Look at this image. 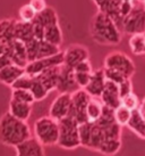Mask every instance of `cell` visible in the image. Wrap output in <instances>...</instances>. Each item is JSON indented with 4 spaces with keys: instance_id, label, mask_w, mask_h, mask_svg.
Masks as SVG:
<instances>
[{
    "instance_id": "1",
    "label": "cell",
    "mask_w": 145,
    "mask_h": 156,
    "mask_svg": "<svg viewBox=\"0 0 145 156\" xmlns=\"http://www.w3.org/2000/svg\"><path fill=\"white\" fill-rule=\"evenodd\" d=\"M90 34L94 42L102 46H117L121 42V30L104 12L98 10L92 17Z\"/></svg>"
},
{
    "instance_id": "2",
    "label": "cell",
    "mask_w": 145,
    "mask_h": 156,
    "mask_svg": "<svg viewBox=\"0 0 145 156\" xmlns=\"http://www.w3.org/2000/svg\"><path fill=\"white\" fill-rule=\"evenodd\" d=\"M32 136L27 121H22L10 113H5L0 117V143L15 147Z\"/></svg>"
},
{
    "instance_id": "3",
    "label": "cell",
    "mask_w": 145,
    "mask_h": 156,
    "mask_svg": "<svg viewBox=\"0 0 145 156\" xmlns=\"http://www.w3.org/2000/svg\"><path fill=\"white\" fill-rule=\"evenodd\" d=\"M59 122V139L57 145L66 151H74L81 147L78 126L79 123L72 116H66Z\"/></svg>"
},
{
    "instance_id": "4",
    "label": "cell",
    "mask_w": 145,
    "mask_h": 156,
    "mask_svg": "<svg viewBox=\"0 0 145 156\" xmlns=\"http://www.w3.org/2000/svg\"><path fill=\"white\" fill-rule=\"evenodd\" d=\"M33 132L35 138L44 147L57 145L59 139V122L50 115L40 117L34 122Z\"/></svg>"
},
{
    "instance_id": "5",
    "label": "cell",
    "mask_w": 145,
    "mask_h": 156,
    "mask_svg": "<svg viewBox=\"0 0 145 156\" xmlns=\"http://www.w3.org/2000/svg\"><path fill=\"white\" fill-rule=\"evenodd\" d=\"M121 32L127 34L144 33L145 32V8L140 0H134L132 12L126 15L120 24Z\"/></svg>"
},
{
    "instance_id": "6",
    "label": "cell",
    "mask_w": 145,
    "mask_h": 156,
    "mask_svg": "<svg viewBox=\"0 0 145 156\" xmlns=\"http://www.w3.org/2000/svg\"><path fill=\"white\" fill-rule=\"evenodd\" d=\"M103 67H110L117 69L121 74H124L125 78L132 79V76L136 72L135 64L127 54L123 51H111L109 52L103 63Z\"/></svg>"
},
{
    "instance_id": "7",
    "label": "cell",
    "mask_w": 145,
    "mask_h": 156,
    "mask_svg": "<svg viewBox=\"0 0 145 156\" xmlns=\"http://www.w3.org/2000/svg\"><path fill=\"white\" fill-rule=\"evenodd\" d=\"M90 99L91 95L84 88H78L77 90L74 91L72 94V105L68 116L74 117L78 123L87 121L86 108Z\"/></svg>"
},
{
    "instance_id": "8",
    "label": "cell",
    "mask_w": 145,
    "mask_h": 156,
    "mask_svg": "<svg viewBox=\"0 0 145 156\" xmlns=\"http://www.w3.org/2000/svg\"><path fill=\"white\" fill-rule=\"evenodd\" d=\"M62 64H64V51H60L52 56L43 57V58L29 62L27 65L25 66V72L30 74L31 76H35L49 67L62 65Z\"/></svg>"
},
{
    "instance_id": "9",
    "label": "cell",
    "mask_w": 145,
    "mask_h": 156,
    "mask_svg": "<svg viewBox=\"0 0 145 156\" xmlns=\"http://www.w3.org/2000/svg\"><path fill=\"white\" fill-rule=\"evenodd\" d=\"M70 105H72V94L59 92V95L52 100L50 105L49 115L57 121H60L69 115Z\"/></svg>"
},
{
    "instance_id": "10",
    "label": "cell",
    "mask_w": 145,
    "mask_h": 156,
    "mask_svg": "<svg viewBox=\"0 0 145 156\" xmlns=\"http://www.w3.org/2000/svg\"><path fill=\"white\" fill-rule=\"evenodd\" d=\"M90 58V51L87 47L79 44H69L64 50V65L74 69L76 65Z\"/></svg>"
},
{
    "instance_id": "11",
    "label": "cell",
    "mask_w": 145,
    "mask_h": 156,
    "mask_svg": "<svg viewBox=\"0 0 145 156\" xmlns=\"http://www.w3.org/2000/svg\"><path fill=\"white\" fill-rule=\"evenodd\" d=\"M79 87H78L76 80H75L74 69L68 67V66L62 64V65L60 66L57 91L58 92H69V94H72Z\"/></svg>"
},
{
    "instance_id": "12",
    "label": "cell",
    "mask_w": 145,
    "mask_h": 156,
    "mask_svg": "<svg viewBox=\"0 0 145 156\" xmlns=\"http://www.w3.org/2000/svg\"><path fill=\"white\" fill-rule=\"evenodd\" d=\"M15 152L17 156H43L46 155L44 146L35 137H29L15 146Z\"/></svg>"
},
{
    "instance_id": "13",
    "label": "cell",
    "mask_w": 145,
    "mask_h": 156,
    "mask_svg": "<svg viewBox=\"0 0 145 156\" xmlns=\"http://www.w3.org/2000/svg\"><path fill=\"white\" fill-rule=\"evenodd\" d=\"M100 99L104 106H108L110 108L115 109L121 104V97L119 94V87L118 84L112 82L110 80L106 81V86L103 89L102 94L100 96Z\"/></svg>"
},
{
    "instance_id": "14",
    "label": "cell",
    "mask_w": 145,
    "mask_h": 156,
    "mask_svg": "<svg viewBox=\"0 0 145 156\" xmlns=\"http://www.w3.org/2000/svg\"><path fill=\"white\" fill-rule=\"evenodd\" d=\"M16 20L6 18L0 21V55L8 50L10 44L15 40L14 26Z\"/></svg>"
},
{
    "instance_id": "15",
    "label": "cell",
    "mask_w": 145,
    "mask_h": 156,
    "mask_svg": "<svg viewBox=\"0 0 145 156\" xmlns=\"http://www.w3.org/2000/svg\"><path fill=\"white\" fill-rule=\"evenodd\" d=\"M106 81H107V79L104 75L103 69H94L92 75H91L90 81L84 89L90 94L91 97L100 98V96H101L103 89H104V86H106Z\"/></svg>"
},
{
    "instance_id": "16",
    "label": "cell",
    "mask_w": 145,
    "mask_h": 156,
    "mask_svg": "<svg viewBox=\"0 0 145 156\" xmlns=\"http://www.w3.org/2000/svg\"><path fill=\"white\" fill-rule=\"evenodd\" d=\"M7 51L10 54V56L13 58L14 64L19 65L22 67H25L29 63L27 59V52H26V46L25 42H23L21 40L15 39L10 44Z\"/></svg>"
},
{
    "instance_id": "17",
    "label": "cell",
    "mask_w": 145,
    "mask_h": 156,
    "mask_svg": "<svg viewBox=\"0 0 145 156\" xmlns=\"http://www.w3.org/2000/svg\"><path fill=\"white\" fill-rule=\"evenodd\" d=\"M60 66H52L49 69L42 71L41 73L35 75L36 78L41 81L44 87L47 88L49 92L53 90H57V84H58V78H59V72H60Z\"/></svg>"
},
{
    "instance_id": "18",
    "label": "cell",
    "mask_w": 145,
    "mask_h": 156,
    "mask_svg": "<svg viewBox=\"0 0 145 156\" xmlns=\"http://www.w3.org/2000/svg\"><path fill=\"white\" fill-rule=\"evenodd\" d=\"M32 109H33V105L32 104L18 101V100L10 98L8 112L15 117L22 120V121H27L30 119L31 115H32Z\"/></svg>"
},
{
    "instance_id": "19",
    "label": "cell",
    "mask_w": 145,
    "mask_h": 156,
    "mask_svg": "<svg viewBox=\"0 0 145 156\" xmlns=\"http://www.w3.org/2000/svg\"><path fill=\"white\" fill-rule=\"evenodd\" d=\"M25 73V67H22L16 64H10L0 69V82L6 86H12L15 80Z\"/></svg>"
},
{
    "instance_id": "20",
    "label": "cell",
    "mask_w": 145,
    "mask_h": 156,
    "mask_svg": "<svg viewBox=\"0 0 145 156\" xmlns=\"http://www.w3.org/2000/svg\"><path fill=\"white\" fill-rule=\"evenodd\" d=\"M132 131L133 133H135L138 138L145 140V120L141 115V113L137 109H134L132 112L130 120L126 126Z\"/></svg>"
},
{
    "instance_id": "21",
    "label": "cell",
    "mask_w": 145,
    "mask_h": 156,
    "mask_svg": "<svg viewBox=\"0 0 145 156\" xmlns=\"http://www.w3.org/2000/svg\"><path fill=\"white\" fill-rule=\"evenodd\" d=\"M14 35L15 39L21 40L23 42H27L34 38L33 34V23L32 22H23L16 21L14 26Z\"/></svg>"
},
{
    "instance_id": "22",
    "label": "cell",
    "mask_w": 145,
    "mask_h": 156,
    "mask_svg": "<svg viewBox=\"0 0 145 156\" xmlns=\"http://www.w3.org/2000/svg\"><path fill=\"white\" fill-rule=\"evenodd\" d=\"M43 40H46L50 44H56V46H59V47L61 46L62 41H64V35H62V31H61L59 23L51 24V25L44 27Z\"/></svg>"
},
{
    "instance_id": "23",
    "label": "cell",
    "mask_w": 145,
    "mask_h": 156,
    "mask_svg": "<svg viewBox=\"0 0 145 156\" xmlns=\"http://www.w3.org/2000/svg\"><path fill=\"white\" fill-rule=\"evenodd\" d=\"M104 105L101 101L100 98L98 97H91L87 108H86V116H87V121L90 122H96L102 115Z\"/></svg>"
},
{
    "instance_id": "24",
    "label": "cell",
    "mask_w": 145,
    "mask_h": 156,
    "mask_svg": "<svg viewBox=\"0 0 145 156\" xmlns=\"http://www.w3.org/2000/svg\"><path fill=\"white\" fill-rule=\"evenodd\" d=\"M128 44H129V49L133 55L145 56V32L130 34Z\"/></svg>"
},
{
    "instance_id": "25",
    "label": "cell",
    "mask_w": 145,
    "mask_h": 156,
    "mask_svg": "<svg viewBox=\"0 0 145 156\" xmlns=\"http://www.w3.org/2000/svg\"><path fill=\"white\" fill-rule=\"evenodd\" d=\"M34 22L40 23L42 26H49L51 24H56V23H59V18L57 15V12L52 7L48 6L46 9H43L42 12L36 14V16L34 18Z\"/></svg>"
},
{
    "instance_id": "26",
    "label": "cell",
    "mask_w": 145,
    "mask_h": 156,
    "mask_svg": "<svg viewBox=\"0 0 145 156\" xmlns=\"http://www.w3.org/2000/svg\"><path fill=\"white\" fill-rule=\"evenodd\" d=\"M104 139H106V137H104V131H103L102 126H100L99 123H96V122H92L90 145H89V148H87V149L98 151L99 146L103 143Z\"/></svg>"
},
{
    "instance_id": "27",
    "label": "cell",
    "mask_w": 145,
    "mask_h": 156,
    "mask_svg": "<svg viewBox=\"0 0 145 156\" xmlns=\"http://www.w3.org/2000/svg\"><path fill=\"white\" fill-rule=\"evenodd\" d=\"M121 148V139H106L99 146L96 152L103 155H115Z\"/></svg>"
},
{
    "instance_id": "28",
    "label": "cell",
    "mask_w": 145,
    "mask_h": 156,
    "mask_svg": "<svg viewBox=\"0 0 145 156\" xmlns=\"http://www.w3.org/2000/svg\"><path fill=\"white\" fill-rule=\"evenodd\" d=\"M60 47L56 46L53 44H50L46 40H39L38 44V55H36V59L39 58H43V57H49L52 55H56L60 52Z\"/></svg>"
},
{
    "instance_id": "29",
    "label": "cell",
    "mask_w": 145,
    "mask_h": 156,
    "mask_svg": "<svg viewBox=\"0 0 145 156\" xmlns=\"http://www.w3.org/2000/svg\"><path fill=\"white\" fill-rule=\"evenodd\" d=\"M30 90L34 96L35 101H41V100L46 99L48 95L50 94L47 88L43 86L41 81L36 76H33V81H32V86H31Z\"/></svg>"
},
{
    "instance_id": "30",
    "label": "cell",
    "mask_w": 145,
    "mask_h": 156,
    "mask_svg": "<svg viewBox=\"0 0 145 156\" xmlns=\"http://www.w3.org/2000/svg\"><path fill=\"white\" fill-rule=\"evenodd\" d=\"M132 112L129 108H127L126 106H124L123 104H120L118 107H116L113 109V116H115V121L120 124L121 126H127V123L130 120L132 116Z\"/></svg>"
},
{
    "instance_id": "31",
    "label": "cell",
    "mask_w": 145,
    "mask_h": 156,
    "mask_svg": "<svg viewBox=\"0 0 145 156\" xmlns=\"http://www.w3.org/2000/svg\"><path fill=\"white\" fill-rule=\"evenodd\" d=\"M91 130H92V122L86 121L79 123L78 131H79V139H81L82 147L89 148L91 139Z\"/></svg>"
},
{
    "instance_id": "32",
    "label": "cell",
    "mask_w": 145,
    "mask_h": 156,
    "mask_svg": "<svg viewBox=\"0 0 145 156\" xmlns=\"http://www.w3.org/2000/svg\"><path fill=\"white\" fill-rule=\"evenodd\" d=\"M12 99L32 105L35 103L34 96L29 89H13V91H12Z\"/></svg>"
},
{
    "instance_id": "33",
    "label": "cell",
    "mask_w": 145,
    "mask_h": 156,
    "mask_svg": "<svg viewBox=\"0 0 145 156\" xmlns=\"http://www.w3.org/2000/svg\"><path fill=\"white\" fill-rule=\"evenodd\" d=\"M36 14L38 13L30 4L23 5L21 8L18 9V16H19V20L23 22H33Z\"/></svg>"
},
{
    "instance_id": "34",
    "label": "cell",
    "mask_w": 145,
    "mask_h": 156,
    "mask_svg": "<svg viewBox=\"0 0 145 156\" xmlns=\"http://www.w3.org/2000/svg\"><path fill=\"white\" fill-rule=\"evenodd\" d=\"M32 81H33V76H31L30 74L25 73L21 75L18 79L15 80V82L10 86L12 89H29L30 90L31 86H32Z\"/></svg>"
},
{
    "instance_id": "35",
    "label": "cell",
    "mask_w": 145,
    "mask_h": 156,
    "mask_svg": "<svg viewBox=\"0 0 145 156\" xmlns=\"http://www.w3.org/2000/svg\"><path fill=\"white\" fill-rule=\"evenodd\" d=\"M121 104L124 105V106H126L127 108H129L130 111H134V109H137L140 107L141 101H140V98L137 97L136 94L133 91L130 94L121 97Z\"/></svg>"
},
{
    "instance_id": "36",
    "label": "cell",
    "mask_w": 145,
    "mask_h": 156,
    "mask_svg": "<svg viewBox=\"0 0 145 156\" xmlns=\"http://www.w3.org/2000/svg\"><path fill=\"white\" fill-rule=\"evenodd\" d=\"M103 71H104V75H106V79L107 80H110L112 82L119 84L123 80H125L124 74H121L119 71L113 69H110V67H103Z\"/></svg>"
},
{
    "instance_id": "37",
    "label": "cell",
    "mask_w": 145,
    "mask_h": 156,
    "mask_svg": "<svg viewBox=\"0 0 145 156\" xmlns=\"http://www.w3.org/2000/svg\"><path fill=\"white\" fill-rule=\"evenodd\" d=\"M93 72H86V71H75L74 69V74H75V80H76L77 84L79 88H85L87 83L90 81L91 75Z\"/></svg>"
},
{
    "instance_id": "38",
    "label": "cell",
    "mask_w": 145,
    "mask_h": 156,
    "mask_svg": "<svg viewBox=\"0 0 145 156\" xmlns=\"http://www.w3.org/2000/svg\"><path fill=\"white\" fill-rule=\"evenodd\" d=\"M118 87H119L120 97H124V96L133 92V83H132V80L129 78H126L125 80H123L118 84Z\"/></svg>"
},
{
    "instance_id": "39",
    "label": "cell",
    "mask_w": 145,
    "mask_h": 156,
    "mask_svg": "<svg viewBox=\"0 0 145 156\" xmlns=\"http://www.w3.org/2000/svg\"><path fill=\"white\" fill-rule=\"evenodd\" d=\"M29 4L33 7V9H34L36 13L42 12L43 9H46L48 7L47 0H30Z\"/></svg>"
},
{
    "instance_id": "40",
    "label": "cell",
    "mask_w": 145,
    "mask_h": 156,
    "mask_svg": "<svg viewBox=\"0 0 145 156\" xmlns=\"http://www.w3.org/2000/svg\"><path fill=\"white\" fill-rule=\"evenodd\" d=\"M10 64H14L13 58L10 56V54L8 51H5L4 54L0 55V69L6 67V66L10 65Z\"/></svg>"
},
{
    "instance_id": "41",
    "label": "cell",
    "mask_w": 145,
    "mask_h": 156,
    "mask_svg": "<svg viewBox=\"0 0 145 156\" xmlns=\"http://www.w3.org/2000/svg\"><path fill=\"white\" fill-rule=\"evenodd\" d=\"M138 111L141 113V115L143 116V119L145 120V97L144 99L141 101V104H140V107H138Z\"/></svg>"
},
{
    "instance_id": "42",
    "label": "cell",
    "mask_w": 145,
    "mask_h": 156,
    "mask_svg": "<svg viewBox=\"0 0 145 156\" xmlns=\"http://www.w3.org/2000/svg\"><path fill=\"white\" fill-rule=\"evenodd\" d=\"M94 4H95V6L98 7V9H100V8H102L103 6L106 5V2H107L108 0H92Z\"/></svg>"
},
{
    "instance_id": "43",
    "label": "cell",
    "mask_w": 145,
    "mask_h": 156,
    "mask_svg": "<svg viewBox=\"0 0 145 156\" xmlns=\"http://www.w3.org/2000/svg\"><path fill=\"white\" fill-rule=\"evenodd\" d=\"M143 5H144V8H145V0L143 1Z\"/></svg>"
},
{
    "instance_id": "44",
    "label": "cell",
    "mask_w": 145,
    "mask_h": 156,
    "mask_svg": "<svg viewBox=\"0 0 145 156\" xmlns=\"http://www.w3.org/2000/svg\"><path fill=\"white\" fill-rule=\"evenodd\" d=\"M124 1H133V0H124Z\"/></svg>"
},
{
    "instance_id": "45",
    "label": "cell",
    "mask_w": 145,
    "mask_h": 156,
    "mask_svg": "<svg viewBox=\"0 0 145 156\" xmlns=\"http://www.w3.org/2000/svg\"><path fill=\"white\" fill-rule=\"evenodd\" d=\"M140 1H142V2H143V1H144V0H140Z\"/></svg>"
}]
</instances>
